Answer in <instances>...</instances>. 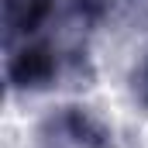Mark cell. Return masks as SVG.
Masks as SVG:
<instances>
[{
    "label": "cell",
    "instance_id": "7a4b0ae2",
    "mask_svg": "<svg viewBox=\"0 0 148 148\" xmlns=\"http://www.w3.org/2000/svg\"><path fill=\"white\" fill-rule=\"evenodd\" d=\"M35 148H117L114 131L86 107H59L35 131Z\"/></svg>",
    "mask_w": 148,
    "mask_h": 148
},
{
    "label": "cell",
    "instance_id": "3957f363",
    "mask_svg": "<svg viewBox=\"0 0 148 148\" xmlns=\"http://www.w3.org/2000/svg\"><path fill=\"white\" fill-rule=\"evenodd\" d=\"M110 7H114V0H62L66 21H69V28L79 41H86V35L107 17Z\"/></svg>",
    "mask_w": 148,
    "mask_h": 148
},
{
    "label": "cell",
    "instance_id": "277c9868",
    "mask_svg": "<svg viewBox=\"0 0 148 148\" xmlns=\"http://www.w3.org/2000/svg\"><path fill=\"white\" fill-rule=\"evenodd\" d=\"M131 97H134L138 110L148 114V52H145V59L134 66V73H131Z\"/></svg>",
    "mask_w": 148,
    "mask_h": 148
},
{
    "label": "cell",
    "instance_id": "6da1fadb",
    "mask_svg": "<svg viewBox=\"0 0 148 148\" xmlns=\"http://www.w3.org/2000/svg\"><path fill=\"white\" fill-rule=\"evenodd\" d=\"M0 28H3V52L35 45V41H48V45L62 48L73 62H79V66L86 62V41L73 35L62 0H3Z\"/></svg>",
    "mask_w": 148,
    "mask_h": 148
}]
</instances>
